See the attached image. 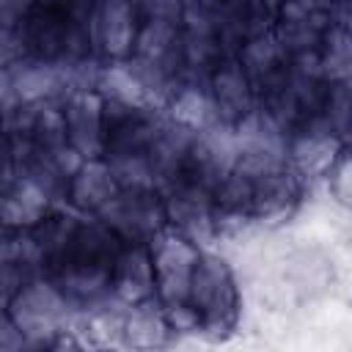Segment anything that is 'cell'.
<instances>
[{"label":"cell","mask_w":352,"mask_h":352,"mask_svg":"<svg viewBox=\"0 0 352 352\" xmlns=\"http://www.w3.org/2000/svg\"><path fill=\"white\" fill-rule=\"evenodd\" d=\"M94 8L96 0H30L19 19L25 58L50 63L96 58Z\"/></svg>","instance_id":"6da1fadb"},{"label":"cell","mask_w":352,"mask_h":352,"mask_svg":"<svg viewBox=\"0 0 352 352\" xmlns=\"http://www.w3.org/2000/svg\"><path fill=\"white\" fill-rule=\"evenodd\" d=\"M6 311L28 338V346H52L66 333H74L77 322V308L44 275L25 280Z\"/></svg>","instance_id":"7a4b0ae2"},{"label":"cell","mask_w":352,"mask_h":352,"mask_svg":"<svg viewBox=\"0 0 352 352\" xmlns=\"http://www.w3.org/2000/svg\"><path fill=\"white\" fill-rule=\"evenodd\" d=\"M187 302L195 308L201 319V330L220 338L228 336L239 319V292L234 272L226 258L201 250L192 278H190V294Z\"/></svg>","instance_id":"3957f363"},{"label":"cell","mask_w":352,"mask_h":352,"mask_svg":"<svg viewBox=\"0 0 352 352\" xmlns=\"http://www.w3.org/2000/svg\"><path fill=\"white\" fill-rule=\"evenodd\" d=\"M333 25H346L344 8L333 11V8H324L314 0H283L275 6L272 33L278 36V41L283 44L289 58H294V55L316 52L324 33Z\"/></svg>","instance_id":"277c9868"},{"label":"cell","mask_w":352,"mask_h":352,"mask_svg":"<svg viewBox=\"0 0 352 352\" xmlns=\"http://www.w3.org/2000/svg\"><path fill=\"white\" fill-rule=\"evenodd\" d=\"M96 217L124 242H151L165 231V209L157 190H118Z\"/></svg>","instance_id":"5b68a950"},{"label":"cell","mask_w":352,"mask_h":352,"mask_svg":"<svg viewBox=\"0 0 352 352\" xmlns=\"http://www.w3.org/2000/svg\"><path fill=\"white\" fill-rule=\"evenodd\" d=\"M154 261V294L160 302H187L190 278L198 261V245L182 234H160L148 242Z\"/></svg>","instance_id":"8992f818"},{"label":"cell","mask_w":352,"mask_h":352,"mask_svg":"<svg viewBox=\"0 0 352 352\" xmlns=\"http://www.w3.org/2000/svg\"><path fill=\"white\" fill-rule=\"evenodd\" d=\"M275 28V6L267 0H217L214 38L223 58H236L239 47Z\"/></svg>","instance_id":"52a82bcc"},{"label":"cell","mask_w":352,"mask_h":352,"mask_svg":"<svg viewBox=\"0 0 352 352\" xmlns=\"http://www.w3.org/2000/svg\"><path fill=\"white\" fill-rule=\"evenodd\" d=\"M341 148H344V140L322 121V116H316L289 132L286 160L292 170L305 182V179L333 173Z\"/></svg>","instance_id":"ba28073f"},{"label":"cell","mask_w":352,"mask_h":352,"mask_svg":"<svg viewBox=\"0 0 352 352\" xmlns=\"http://www.w3.org/2000/svg\"><path fill=\"white\" fill-rule=\"evenodd\" d=\"M162 209L165 223L176 234L192 242L214 236V195L209 190L179 179L162 190Z\"/></svg>","instance_id":"9c48e42d"},{"label":"cell","mask_w":352,"mask_h":352,"mask_svg":"<svg viewBox=\"0 0 352 352\" xmlns=\"http://www.w3.org/2000/svg\"><path fill=\"white\" fill-rule=\"evenodd\" d=\"M248 176H250V223L264 226V223L286 220L302 195V179L292 170V165L286 162L280 168L258 170Z\"/></svg>","instance_id":"30bf717a"},{"label":"cell","mask_w":352,"mask_h":352,"mask_svg":"<svg viewBox=\"0 0 352 352\" xmlns=\"http://www.w3.org/2000/svg\"><path fill=\"white\" fill-rule=\"evenodd\" d=\"M140 16L135 0H96L94 8V52L102 60H124L132 52Z\"/></svg>","instance_id":"8fae6325"},{"label":"cell","mask_w":352,"mask_h":352,"mask_svg":"<svg viewBox=\"0 0 352 352\" xmlns=\"http://www.w3.org/2000/svg\"><path fill=\"white\" fill-rule=\"evenodd\" d=\"M63 121H66V140L82 160H96L104 154L102 140V94L74 91L63 102Z\"/></svg>","instance_id":"7c38bea8"},{"label":"cell","mask_w":352,"mask_h":352,"mask_svg":"<svg viewBox=\"0 0 352 352\" xmlns=\"http://www.w3.org/2000/svg\"><path fill=\"white\" fill-rule=\"evenodd\" d=\"M209 94L223 124H234L258 104V94L236 58H220L209 77Z\"/></svg>","instance_id":"4fadbf2b"},{"label":"cell","mask_w":352,"mask_h":352,"mask_svg":"<svg viewBox=\"0 0 352 352\" xmlns=\"http://www.w3.org/2000/svg\"><path fill=\"white\" fill-rule=\"evenodd\" d=\"M110 294L126 305L154 297V261L148 242H124L110 278Z\"/></svg>","instance_id":"5bb4252c"},{"label":"cell","mask_w":352,"mask_h":352,"mask_svg":"<svg viewBox=\"0 0 352 352\" xmlns=\"http://www.w3.org/2000/svg\"><path fill=\"white\" fill-rule=\"evenodd\" d=\"M192 138H195L192 129L176 124L170 116L162 118L160 129L154 132V138H151V143L146 148V160H148L157 192H162L165 187L179 182L184 160H187V151L192 146Z\"/></svg>","instance_id":"9a60e30c"},{"label":"cell","mask_w":352,"mask_h":352,"mask_svg":"<svg viewBox=\"0 0 352 352\" xmlns=\"http://www.w3.org/2000/svg\"><path fill=\"white\" fill-rule=\"evenodd\" d=\"M52 206V198L28 176L0 187V223L6 228H30Z\"/></svg>","instance_id":"2e32d148"},{"label":"cell","mask_w":352,"mask_h":352,"mask_svg":"<svg viewBox=\"0 0 352 352\" xmlns=\"http://www.w3.org/2000/svg\"><path fill=\"white\" fill-rule=\"evenodd\" d=\"M118 190L121 187H118V182H116L107 160L104 157H96V160H82V165L72 173L66 198H72V204L77 209L96 214Z\"/></svg>","instance_id":"e0dca14e"},{"label":"cell","mask_w":352,"mask_h":352,"mask_svg":"<svg viewBox=\"0 0 352 352\" xmlns=\"http://www.w3.org/2000/svg\"><path fill=\"white\" fill-rule=\"evenodd\" d=\"M236 60L242 63L245 74L250 77V82H253V88L258 94L267 82H272L286 69L289 52L283 50V44L278 41V36L270 30L264 36H256V38L245 41L239 47V52H236Z\"/></svg>","instance_id":"ac0fdd59"},{"label":"cell","mask_w":352,"mask_h":352,"mask_svg":"<svg viewBox=\"0 0 352 352\" xmlns=\"http://www.w3.org/2000/svg\"><path fill=\"white\" fill-rule=\"evenodd\" d=\"M170 327L165 324L162 316V302L154 305V300H143L126 308L124 316V330H121V344L135 346V349H154L168 344Z\"/></svg>","instance_id":"d6986e66"},{"label":"cell","mask_w":352,"mask_h":352,"mask_svg":"<svg viewBox=\"0 0 352 352\" xmlns=\"http://www.w3.org/2000/svg\"><path fill=\"white\" fill-rule=\"evenodd\" d=\"M168 116L192 129V132H201L212 124H217V110H214V102H212V94L206 85H195V82H179L176 91L170 94L168 99Z\"/></svg>","instance_id":"ffe728a7"},{"label":"cell","mask_w":352,"mask_h":352,"mask_svg":"<svg viewBox=\"0 0 352 352\" xmlns=\"http://www.w3.org/2000/svg\"><path fill=\"white\" fill-rule=\"evenodd\" d=\"M319 66L324 80H349L352 69V44H349V30L346 25H333L322 44H319Z\"/></svg>","instance_id":"44dd1931"},{"label":"cell","mask_w":352,"mask_h":352,"mask_svg":"<svg viewBox=\"0 0 352 352\" xmlns=\"http://www.w3.org/2000/svg\"><path fill=\"white\" fill-rule=\"evenodd\" d=\"M352 96H349V80H333L327 85L324 94V104H322V121L341 138L346 140L349 135V116H352Z\"/></svg>","instance_id":"7402d4cb"},{"label":"cell","mask_w":352,"mask_h":352,"mask_svg":"<svg viewBox=\"0 0 352 352\" xmlns=\"http://www.w3.org/2000/svg\"><path fill=\"white\" fill-rule=\"evenodd\" d=\"M214 6L217 0H182V30L214 33Z\"/></svg>","instance_id":"603a6c76"},{"label":"cell","mask_w":352,"mask_h":352,"mask_svg":"<svg viewBox=\"0 0 352 352\" xmlns=\"http://www.w3.org/2000/svg\"><path fill=\"white\" fill-rule=\"evenodd\" d=\"M162 316L170 333H192L201 330V319L190 302H162Z\"/></svg>","instance_id":"cb8c5ba5"},{"label":"cell","mask_w":352,"mask_h":352,"mask_svg":"<svg viewBox=\"0 0 352 352\" xmlns=\"http://www.w3.org/2000/svg\"><path fill=\"white\" fill-rule=\"evenodd\" d=\"M22 58H25V44H22L19 25L0 22V69H8Z\"/></svg>","instance_id":"d4e9b609"},{"label":"cell","mask_w":352,"mask_h":352,"mask_svg":"<svg viewBox=\"0 0 352 352\" xmlns=\"http://www.w3.org/2000/svg\"><path fill=\"white\" fill-rule=\"evenodd\" d=\"M140 19H162L179 22L182 19V0H135Z\"/></svg>","instance_id":"484cf974"},{"label":"cell","mask_w":352,"mask_h":352,"mask_svg":"<svg viewBox=\"0 0 352 352\" xmlns=\"http://www.w3.org/2000/svg\"><path fill=\"white\" fill-rule=\"evenodd\" d=\"M22 346H28V338L14 324L11 314L8 311H0V352H6V349H22Z\"/></svg>","instance_id":"4316f807"},{"label":"cell","mask_w":352,"mask_h":352,"mask_svg":"<svg viewBox=\"0 0 352 352\" xmlns=\"http://www.w3.org/2000/svg\"><path fill=\"white\" fill-rule=\"evenodd\" d=\"M16 94H14V85H11V74L8 69H0V124L8 118V113L16 107Z\"/></svg>","instance_id":"83f0119b"},{"label":"cell","mask_w":352,"mask_h":352,"mask_svg":"<svg viewBox=\"0 0 352 352\" xmlns=\"http://www.w3.org/2000/svg\"><path fill=\"white\" fill-rule=\"evenodd\" d=\"M314 3H319V6H324V8H333V11H338V8L346 6V0H314Z\"/></svg>","instance_id":"f1b7e54d"},{"label":"cell","mask_w":352,"mask_h":352,"mask_svg":"<svg viewBox=\"0 0 352 352\" xmlns=\"http://www.w3.org/2000/svg\"><path fill=\"white\" fill-rule=\"evenodd\" d=\"M267 3H272V6H278V3H283V0H267Z\"/></svg>","instance_id":"f546056e"}]
</instances>
